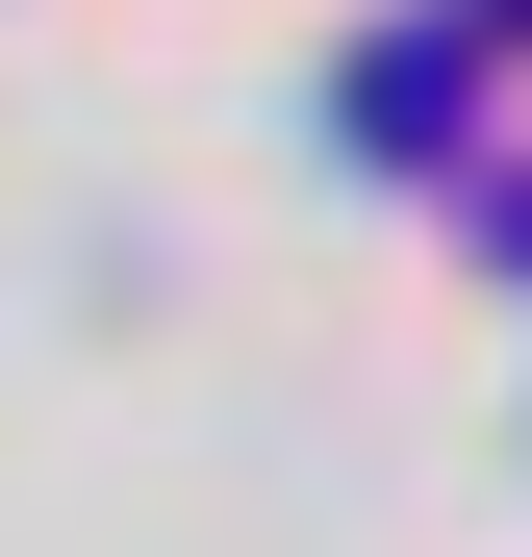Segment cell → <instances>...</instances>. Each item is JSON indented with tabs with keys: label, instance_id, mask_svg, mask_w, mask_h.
Returning a JSON list of instances; mask_svg holds the SVG:
<instances>
[{
	"label": "cell",
	"instance_id": "cell-1",
	"mask_svg": "<svg viewBox=\"0 0 532 557\" xmlns=\"http://www.w3.org/2000/svg\"><path fill=\"white\" fill-rule=\"evenodd\" d=\"M482 102H507V51L457 26V0H406V26L330 51V152L355 177H482Z\"/></svg>",
	"mask_w": 532,
	"mask_h": 557
},
{
	"label": "cell",
	"instance_id": "cell-2",
	"mask_svg": "<svg viewBox=\"0 0 532 557\" xmlns=\"http://www.w3.org/2000/svg\"><path fill=\"white\" fill-rule=\"evenodd\" d=\"M482 253H507V278H532V152H482Z\"/></svg>",
	"mask_w": 532,
	"mask_h": 557
},
{
	"label": "cell",
	"instance_id": "cell-3",
	"mask_svg": "<svg viewBox=\"0 0 532 557\" xmlns=\"http://www.w3.org/2000/svg\"><path fill=\"white\" fill-rule=\"evenodd\" d=\"M457 26H482V51H532V0H457Z\"/></svg>",
	"mask_w": 532,
	"mask_h": 557
}]
</instances>
